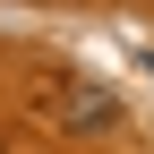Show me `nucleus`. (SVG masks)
<instances>
[{
	"mask_svg": "<svg viewBox=\"0 0 154 154\" xmlns=\"http://www.w3.org/2000/svg\"><path fill=\"white\" fill-rule=\"evenodd\" d=\"M60 128H69V137H103V128H120V94L69 77V86H60Z\"/></svg>",
	"mask_w": 154,
	"mask_h": 154,
	"instance_id": "obj_1",
	"label": "nucleus"
}]
</instances>
